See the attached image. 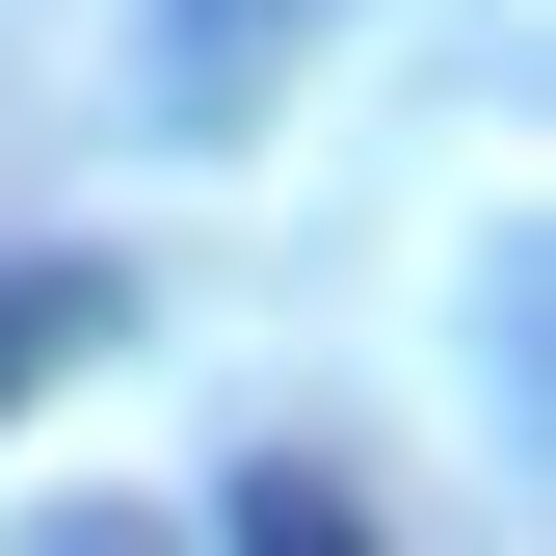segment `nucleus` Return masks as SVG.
<instances>
[{"mask_svg":"<svg viewBox=\"0 0 556 556\" xmlns=\"http://www.w3.org/2000/svg\"><path fill=\"white\" fill-rule=\"evenodd\" d=\"M213 530H239V556H371V530H344V504H318V477H239V504H213Z\"/></svg>","mask_w":556,"mask_h":556,"instance_id":"1","label":"nucleus"},{"mask_svg":"<svg viewBox=\"0 0 556 556\" xmlns=\"http://www.w3.org/2000/svg\"><path fill=\"white\" fill-rule=\"evenodd\" d=\"M80 318H106V292H0V397H27L53 344H80Z\"/></svg>","mask_w":556,"mask_h":556,"instance_id":"2","label":"nucleus"}]
</instances>
